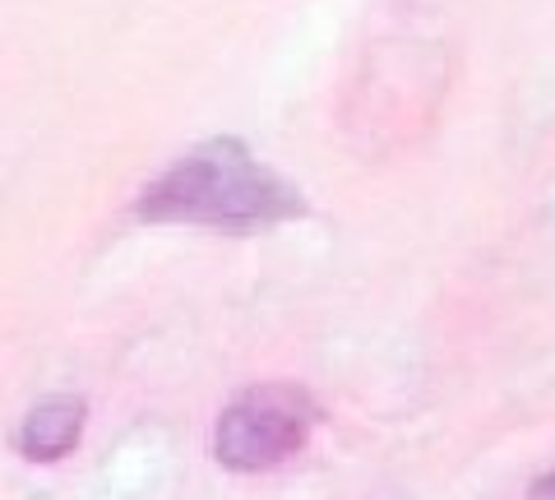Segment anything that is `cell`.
I'll list each match as a JSON object with an SVG mask.
<instances>
[{
    "label": "cell",
    "mask_w": 555,
    "mask_h": 500,
    "mask_svg": "<svg viewBox=\"0 0 555 500\" xmlns=\"http://www.w3.org/2000/svg\"><path fill=\"white\" fill-rule=\"evenodd\" d=\"M301 214L306 200L297 185L259 163L241 140L195 144L139 195V218L214 232H259Z\"/></svg>",
    "instance_id": "obj_1"
},
{
    "label": "cell",
    "mask_w": 555,
    "mask_h": 500,
    "mask_svg": "<svg viewBox=\"0 0 555 500\" xmlns=\"http://www.w3.org/2000/svg\"><path fill=\"white\" fill-rule=\"evenodd\" d=\"M320 408L297 385H255L222 408L214 431V454L232 473H264L306 450Z\"/></svg>",
    "instance_id": "obj_2"
},
{
    "label": "cell",
    "mask_w": 555,
    "mask_h": 500,
    "mask_svg": "<svg viewBox=\"0 0 555 500\" xmlns=\"http://www.w3.org/2000/svg\"><path fill=\"white\" fill-rule=\"evenodd\" d=\"M79 431H83V403L79 399H47L38 403L24 418L20 426V450L28 459H61L75 450V440H79Z\"/></svg>",
    "instance_id": "obj_3"
}]
</instances>
